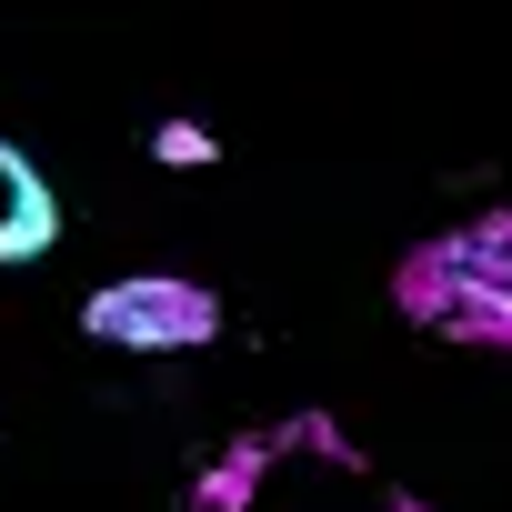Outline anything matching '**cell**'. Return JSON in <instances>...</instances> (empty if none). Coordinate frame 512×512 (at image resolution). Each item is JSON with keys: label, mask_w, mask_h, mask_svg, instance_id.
<instances>
[{"label": "cell", "mask_w": 512, "mask_h": 512, "mask_svg": "<svg viewBox=\"0 0 512 512\" xmlns=\"http://www.w3.org/2000/svg\"><path fill=\"white\" fill-rule=\"evenodd\" d=\"M282 452H322L332 472H362V452L342 442V422H332V412H292V422H282Z\"/></svg>", "instance_id": "7"}, {"label": "cell", "mask_w": 512, "mask_h": 512, "mask_svg": "<svg viewBox=\"0 0 512 512\" xmlns=\"http://www.w3.org/2000/svg\"><path fill=\"white\" fill-rule=\"evenodd\" d=\"M442 251H452V262H462L472 282H492V292H512V201H502L492 221H472V231H452Z\"/></svg>", "instance_id": "5"}, {"label": "cell", "mask_w": 512, "mask_h": 512, "mask_svg": "<svg viewBox=\"0 0 512 512\" xmlns=\"http://www.w3.org/2000/svg\"><path fill=\"white\" fill-rule=\"evenodd\" d=\"M151 161H161V171H211V161H221V131L171 111V121H151Z\"/></svg>", "instance_id": "6"}, {"label": "cell", "mask_w": 512, "mask_h": 512, "mask_svg": "<svg viewBox=\"0 0 512 512\" xmlns=\"http://www.w3.org/2000/svg\"><path fill=\"white\" fill-rule=\"evenodd\" d=\"M272 452H282V432H241V442H221V462H201V482L181 492V512H251Z\"/></svg>", "instance_id": "4"}, {"label": "cell", "mask_w": 512, "mask_h": 512, "mask_svg": "<svg viewBox=\"0 0 512 512\" xmlns=\"http://www.w3.org/2000/svg\"><path fill=\"white\" fill-rule=\"evenodd\" d=\"M81 332L111 342V352H201L221 332V302L211 282H181V272H131V282H101L81 302Z\"/></svg>", "instance_id": "1"}, {"label": "cell", "mask_w": 512, "mask_h": 512, "mask_svg": "<svg viewBox=\"0 0 512 512\" xmlns=\"http://www.w3.org/2000/svg\"><path fill=\"white\" fill-rule=\"evenodd\" d=\"M392 512H432V502H422V492H392Z\"/></svg>", "instance_id": "8"}, {"label": "cell", "mask_w": 512, "mask_h": 512, "mask_svg": "<svg viewBox=\"0 0 512 512\" xmlns=\"http://www.w3.org/2000/svg\"><path fill=\"white\" fill-rule=\"evenodd\" d=\"M51 241H61V191H51V171L11 131H0V272L51 262Z\"/></svg>", "instance_id": "3"}, {"label": "cell", "mask_w": 512, "mask_h": 512, "mask_svg": "<svg viewBox=\"0 0 512 512\" xmlns=\"http://www.w3.org/2000/svg\"><path fill=\"white\" fill-rule=\"evenodd\" d=\"M402 312H412L422 332H442V342H502V352H512V292L472 282L442 241H422L412 262H402Z\"/></svg>", "instance_id": "2"}]
</instances>
